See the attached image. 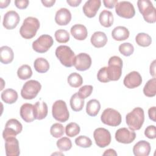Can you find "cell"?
Segmentation results:
<instances>
[{
  "mask_svg": "<svg viewBox=\"0 0 156 156\" xmlns=\"http://www.w3.org/2000/svg\"><path fill=\"white\" fill-rule=\"evenodd\" d=\"M144 121V110L141 107H135L126 116V122L129 128L132 130H138L141 129Z\"/></svg>",
  "mask_w": 156,
  "mask_h": 156,
  "instance_id": "1",
  "label": "cell"
},
{
  "mask_svg": "<svg viewBox=\"0 0 156 156\" xmlns=\"http://www.w3.org/2000/svg\"><path fill=\"white\" fill-rule=\"evenodd\" d=\"M39 27V20L35 17L28 16L24 20L20 29V34L23 38L30 39L35 36Z\"/></svg>",
  "mask_w": 156,
  "mask_h": 156,
  "instance_id": "2",
  "label": "cell"
},
{
  "mask_svg": "<svg viewBox=\"0 0 156 156\" xmlns=\"http://www.w3.org/2000/svg\"><path fill=\"white\" fill-rule=\"evenodd\" d=\"M55 54L63 66L70 68L74 65L75 54L68 46L60 45L58 46L55 49Z\"/></svg>",
  "mask_w": 156,
  "mask_h": 156,
  "instance_id": "3",
  "label": "cell"
},
{
  "mask_svg": "<svg viewBox=\"0 0 156 156\" xmlns=\"http://www.w3.org/2000/svg\"><path fill=\"white\" fill-rule=\"evenodd\" d=\"M137 6L144 20L149 23L156 21V10L152 2L149 0H139Z\"/></svg>",
  "mask_w": 156,
  "mask_h": 156,
  "instance_id": "4",
  "label": "cell"
},
{
  "mask_svg": "<svg viewBox=\"0 0 156 156\" xmlns=\"http://www.w3.org/2000/svg\"><path fill=\"white\" fill-rule=\"evenodd\" d=\"M107 72L110 81H116L122 74V60L118 56H112L108 61Z\"/></svg>",
  "mask_w": 156,
  "mask_h": 156,
  "instance_id": "5",
  "label": "cell"
},
{
  "mask_svg": "<svg viewBox=\"0 0 156 156\" xmlns=\"http://www.w3.org/2000/svg\"><path fill=\"white\" fill-rule=\"evenodd\" d=\"M52 115L53 118L58 122H65L68 121L69 113L66 102L63 100L55 101L52 107Z\"/></svg>",
  "mask_w": 156,
  "mask_h": 156,
  "instance_id": "6",
  "label": "cell"
},
{
  "mask_svg": "<svg viewBox=\"0 0 156 156\" xmlns=\"http://www.w3.org/2000/svg\"><path fill=\"white\" fill-rule=\"evenodd\" d=\"M41 88V85L38 81L29 80L23 85L21 90V96L27 100L34 99L40 92Z\"/></svg>",
  "mask_w": 156,
  "mask_h": 156,
  "instance_id": "7",
  "label": "cell"
},
{
  "mask_svg": "<svg viewBox=\"0 0 156 156\" xmlns=\"http://www.w3.org/2000/svg\"><path fill=\"white\" fill-rule=\"evenodd\" d=\"M101 120L104 124L116 127L121 124L122 117L118 111L112 108H107L102 113Z\"/></svg>",
  "mask_w": 156,
  "mask_h": 156,
  "instance_id": "8",
  "label": "cell"
},
{
  "mask_svg": "<svg viewBox=\"0 0 156 156\" xmlns=\"http://www.w3.org/2000/svg\"><path fill=\"white\" fill-rule=\"evenodd\" d=\"M22 130L23 126L19 121L14 118L10 119L7 121L2 132L3 138L5 140L10 137H15L21 132Z\"/></svg>",
  "mask_w": 156,
  "mask_h": 156,
  "instance_id": "9",
  "label": "cell"
},
{
  "mask_svg": "<svg viewBox=\"0 0 156 156\" xmlns=\"http://www.w3.org/2000/svg\"><path fill=\"white\" fill-rule=\"evenodd\" d=\"M53 43L54 40L51 35L43 34L32 43V48L37 52L44 53L49 49Z\"/></svg>",
  "mask_w": 156,
  "mask_h": 156,
  "instance_id": "10",
  "label": "cell"
},
{
  "mask_svg": "<svg viewBox=\"0 0 156 156\" xmlns=\"http://www.w3.org/2000/svg\"><path fill=\"white\" fill-rule=\"evenodd\" d=\"M115 12L119 16L126 19L132 18L135 15L133 4L129 1H126L118 2L115 5Z\"/></svg>",
  "mask_w": 156,
  "mask_h": 156,
  "instance_id": "11",
  "label": "cell"
},
{
  "mask_svg": "<svg viewBox=\"0 0 156 156\" xmlns=\"http://www.w3.org/2000/svg\"><path fill=\"white\" fill-rule=\"evenodd\" d=\"M93 137L96 145L101 148L109 145L112 140L110 132L103 127L96 129L93 132Z\"/></svg>",
  "mask_w": 156,
  "mask_h": 156,
  "instance_id": "12",
  "label": "cell"
},
{
  "mask_svg": "<svg viewBox=\"0 0 156 156\" xmlns=\"http://www.w3.org/2000/svg\"><path fill=\"white\" fill-rule=\"evenodd\" d=\"M115 137L118 143L130 144L135 140L136 133L133 130H130L126 127H122L116 131Z\"/></svg>",
  "mask_w": 156,
  "mask_h": 156,
  "instance_id": "13",
  "label": "cell"
},
{
  "mask_svg": "<svg viewBox=\"0 0 156 156\" xmlns=\"http://www.w3.org/2000/svg\"><path fill=\"white\" fill-rule=\"evenodd\" d=\"M91 63V57L87 53L82 52L75 56L74 66L77 70L84 71L90 68Z\"/></svg>",
  "mask_w": 156,
  "mask_h": 156,
  "instance_id": "14",
  "label": "cell"
},
{
  "mask_svg": "<svg viewBox=\"0 0 156 156\" xmlns=\"http://www.w3.org/2000/svg\"><path fill=\"white\" fill-rule=\"evenodd\" d=\"M20 21L18 13L14 10H9L6 12L3 17V26L8 30L15 29Z\"/></svg>",
  "mask_w": 156,
  "mask_h": 156,
  "instance_id": "15",
  "label": "cell"
},
{
  "mask_svg": "<svg viewBox=\"0 0 156 156\" xmlns=\"http://www.w3.org/2000/svg\"><path fill=\"white\" fill-rule=\"evenodd\" d=\"M123 83L125 87L127 88L132 89L136 88L142 83L141 76L138 72L133 71L125 76Z\"/></svg>",
  "mask_w": 156,
  "mask_h": 156,
  "instance_id": "16",
  "label": "cell"
},
{
  "mask_svg": "<svg viewBox=\"0 0 156 156\" xmlns=\"http://www.w3.org/2000/svg\"><path fill=\"white\" fill-rule=\"evenodd\" d=\"M5 155L7 156H18L20 154L19 141L15 137H10L5 142Z\"/></svg>",
  "mask_w": 156,
  "mask_h": 156,
  "instance_id": "17",
  "label": "cell"
},
{
  "mask_svg": "<svg viewBox=\"0 0 156 156\" xmlns=\"http://www.w3.org/2000/svg\"><path fill=\"white\" fill-rule=\"evenodd\" d=\"M101 5L100 0H88L86 1L82 7L83 12L88 18H93L96 16Z\"/></svg>",
  "mask_w": 156,
  "mask_h": 156,
  "instance_id": "18",
  "label": "cell"
},
{
  "mask_svg": "<svg viewBox=\"0 0 156 156\" xmlns=\"http://www.w3.org/2000/svg\"><path fill=\"white\" fill-rule=\"evenodd\" d=\"M20 114L21 118L26 122H31L35 119L34 105L32 104H23L20 107Z\"/></svg>",
  "mask_w": 156,
  "mask_h": 156,
  "instance_id": "19",
  "label": "cell"
},
{
  "mask_svg": "<svg viewBox=\"0 0 156 156\" xmlns=\"http://www.w3.org/2000/svg\"><path fill=\"white\" fill-rule=\"evenodd\" d=\"M151 151L150 143L145 140L139 141L133 147V153L135 156H148Z\"/></svg>",
  "mask_w": 156,
  "mask_h": 156,
  "instance_id": "20",
  "label": "cell"
},
{
  "mask_svg": "<svg viewBox=\"0 0 156 156\" xmlns=\"http://www.w3.org/2000/svg\"><path fill=\"white\" fill-rule=\"evenodd\" d=\"M71 20V13L66 8H61L58 9L55 15V21L60 26L67 25Z\"/></svg>",
  "mask_w": 156,
  "mask_h": 156,
  "instance_id": "21",
  "label": "cell"
},
{
  "mask_svg": "<svg viewBox=\"0 0 156 156\" xmlns=\"http://www.w3.org/2000/svg\"><path fill=\"white\" fill-rule=\"evenodd\" d=\"M70 32L73 37L77 40H84L88 35L87 27L81 24H76L73 26Z\"/></svg>",
  "mask_w": 156,
  "mask_h": 156,
  "instance_id": "22",
  "label": "cell"
},
{
  "mask_svg": "<svg viewBox=\"0 0 156 156\" xmlns=\"http://www.w3.org/2000/svg\"><path fill=\"white\" fill-rule=\"evenodd\" d=\"M106 34L101 31H96L93 33L90 38V41L95 48H100L104 47L107 43Z\"/></svg>",
  "mask_w": 156,
  "mask_h": 156,
  "instance_id": "23",
  "label": "cell"
},
{
  "mask_svg": "<svg viewBox=\"0 0 156 156\" xmlns=\"http://www.w3.org/2000/svg\"><path fill=\"white\" fill-rule=\"evenodd\" d=\"M34 109L35 119L41 120L46 117L48 109L46 102L43 101H37L34 105Z\"/></svg>",
  "mask_w": 156,
  "mask_h": 156,
  "instance_id": "24",
  "label": "cell"
},
{
  "mask_svg": "<svg viewBox=\"0 0 156 156\" xmlns=\"http://www.w3.org/2000/svg\"><path fill=\"white\" fill-rule=\"evenodd\" d=\"M129 30L124 26H119L115 27L112 31V38L116 41L125 40L129 38Z\"/></svg>",
  "mask_w": 156,
  "mask_h": 156,
  "instance_id": "25",
  "label": "cell"
},
{
  "mask_svg": "<svg viewBox=\"0 0 156 156\" xmlns=\"http://www.w3.org/2000/svg\"><path fill=\"white\" fill-rule=\"evenodd\" d=\"M14 58V53L12 49L7 46H2L0 48V61L3 64L11 63Z\"/></svg>",
  "mask_w": 156,
  "mask_h": 156,
  "instance_id": "26",
  "label": "cell"
},
{
  "mask_svg": "<svg viewBox=\"0 0 156 156\" xmlns=\"http://www.w3.org/2000/svg\"><path fill=\"white\" fill-rule=\"evenodd\" d=\"M2 100L6 104H12L18 99V93L12 88H7L4 90L1 94Z\"/></svg>",
  "mask_w": 156,
  "mask_h": 156,
  "instance_id": "27",
  "label": "cell"
},
{
  "mask_svg": "<svg viewBox=\"0 0 156 156\" xmlns=\"http://www.w3.org/2000/svg\"><path fill=\"white\" fill-rule=\"evenodd\" d=\"M99 21L100 24L105 27H110L113 23V13L107 10H102L99 14Z\"/></svg>",
  "mask_w": 156,
  "mask_h": 156,
  "instance_id": "28",
  "label": "cell"
},
{
  "mask_svg": "<svg viewBox=\"0 0 156 156\" xmlns=\"http://www.w3.org/2000/svg\"><path fill=\"white\" fill-rule=\"evenodd\" d=\"M101 109V104L97 99L90 100L86 105V112L90 116H96Z\"/></svg>",
  "mask_w": 156,
  "mask_h": 156,
  "instance_id": "29",
  "label": "cell"
},
{
  "mask_svg": "<svg viewBox=\"0 0 156 156\" xmlns=\"http://www.w3.org/2000/svg\"><path fill=\"white\" fill-rule=\"evenodd\" d=\"M71 109L74 112H79L82 110L84 106V99H82L77 94V93L73 94L69 101Z\"/></svg>",
  "mask_w": 156,
  "mask_h": 156,
  "instance_id": "30",
  "label": "cell"
},
{
  "mask_svg": "<svg viewBox=\"0 0 156 156\" xmlns=\"http://www.w3.org/2000/svg\"><path fill=\"white\" fill-rule=\"evenodd\" d=\"M34 66L36 71L39 73H44L49 69V63L48 61L43 57L36 58L34 63Z\"/></svg>",
  "mask_w": 156,
  "mask_h": 156,
  "instance_id": "31",
  "label": "cell"
},
{
  "mask_svg": "<svg viewBox=\"0 0 156 156\" xmlns=\"http://www.w3.org/2000/svg\"><path fill=\"white\" fill-rule=\"evenodd\" d=\"M143 93L147 97H154L156 94V79L153 77L149 79L143 88Z\"/></svg>",
  "mask_w": 156,
  "mask_h": 156,
  "instance_id": "32",
  "label": "cell"
},
{
  "mask_svg": "<svg viewBox=\"0 0 156 156\" xmlns=\"http://www.w3.org/2000/svg\"><path fill=\"white\" fill-rule=\"evenodd\" d=\"M135 41L136 44L142 47H147L152 43L151 37L146 33H138L135 37Z\"/></svg>",
  "mask_w": 156,
  "mask_h": 156,
  "instance_id": "33",
  "label": "cell"
},
{
  "mask_svg": "<svg viewBox=\"0 0 156 156\" xmlns=\"http://www.w3.org/2000/svg\"><path fill=\"white\" fill-rule=\"evenodd\" d=\"M17 76L21 80H27L32 76L31 67L28 65H21L17 70Z\"/></svg>",
  "mask_w": 156,
  "mask_h": 156,
  "instance_id": "34",
  "label": "cell"
},
{
  "mask_svg": "<svg viewBox=\"0 0 156 156\" xmlns=\"http://www.w3.org/2000/svg\"><path fill=\"white\" fill-rule=\"evenodd\" d=\"M67 82L71 87L73 88H78L82 85L83 83V78L79 74L73 73L68 76Z\"/></svg>",
  "mask_w": 156,
  "mask_h": 156,
  "instance_id": "35",
  "label": "cell"
},
{
  "mask_svg": "<svg viewBox=\"0 0 156 156\" xmlns=\"http://www.w3.org/2000/svg\"><path fill=\"white\" fill-rule=\"evenodd\" d=\"M80 130L79 126L76 122H70L65 127L66 135L69 137H74L77 135Z\"/></svg>",
  "mask_w": 156,
  "mask_h": 156,
  "instance_id": "36",
  "label": "cell"
},
{
  "mask_svg": "<svg viewBox=\"0 0 156 156\" xmlns=\"http://www.w3.org/2000/svg\"><path fill=\"white\" fill-rule=\"evenodd\" d=\"M57 147L61 151H67L72 147V143L68 137H62L58 140L56 143Z\"/></svg>",
  "mask_w": 156,
  "mask_h": 156,
  "instance_id": "37",
  "label": "cell"
},
{
  "mask_svg": "<svg viewBox=\"0 0 156 156\" xmlns=\"http://www.w3.org/2000/svg\"><path fill=\"white\" fill-rule=\"evenodd\" d=\"M55 38L60 43H66L69 40V34L65 29H58L55 32Z\"/></svg>",
  "mask_w": 156,
  "mask_h": 156,
  "instance_id": "38",
  "label": "cell"
},
{
  "mask_svg": "<svg viewBox=\"0 0 156 156\" xmlns=\"http://www.w3.org/2000/svg\"><path fill=\"white\" fill-rule=\"evenodd\" d=\"M65 130L63 126L58 122L53 124L50 129L51 135L54 138H60L64 134Z\"/></svg>",
  "mask_w": 156,
  "mask_h": 156,
  "instance_id": "39",
  "label": "cell"
},
{
  "mask_svg": "<svg viewBox=\"0 0 156 156\" xmlns=\"http://www.w3.org/2000/svg\"><path fill=\"white\" fill-rule=\"evenodd\" d=\"M119 51L126 57L131 55L134 51L133 46L130 43H123L119 46Z\"/></svg>",
  "mask_w": 156,
  "mask_h": 156,
  "instance_id": "40",
  "label": "cell"
},
{
  "mask_svg": "<svg viewBox=\"0 0 156 156\" xmlns=\"http://www.w3.org/2000/svg\"><path fill=\"white\" fill-rule=\"evenodd\" d=\"M75 143L77 146L83 148L90 147L92 145L91 140L85 135H80L77 136L75 139Z\"/></svg>",
  "mask_w": 156,
  "mask_h": 156,
  "instance_id": "41",
  "label": "cell"
},
{
  "mask_svg": "<svg viewBox=\"0 0 156 156\" xmlns=\"http://www.w3.org/2000/svg\"><path fill=\"white\" fill-rule=\"evenodd\" d=\"M93 90V87L92 85H85L79 88L77 94L82 99H84L91 94Z\"/></svg>",
  "mask_w": 156,
  "mask_h": 156,
  "instance_id": "42",
  "label": "cell"
},
{
  "mask_svg": "<svg viewBox=\"0 0 156 156\" xmlns=\"http://www.w3.org/2000/svg\"><path fill=\"white\" fill-rule=\"evenodd\" d=\"M97 78L99 82L102 83H107L110 82L107 66L102 67L98 71L97 74Z\"/></svg>",
  "mask_w": 156,
  "mask_h": 156,
  "instance_id": "43",
  "label": "cell"
},
{
  "mask_svg": "<svg viewBox=\"0 0 156 156\" xmlns=\"http://www.w3.org/2000/svg\"><path fill=\"white\" fill-rule=\"evenodd\" d=\"M144 135L149 139H155L156 138V129L154 125L147 126L144 130Z\"/></svg>",
  "mask_w": 156,
  "mask_h": 156,
  "instance_id": "44",
  "label": "cell"
},
{
  "mask_svg": "<svg viewBox=\"0 0 156 156\" xmlns=\"http://www.w3.org/2000/svg\"><path fill=\"white\" fill-rule=\"evenodd\" d=\"M15 6L20 9H26L29 4L28 0H16L14 2Z\"/></svg>",
  "mask_w": 156,
  "mask_h": 156,
  "instance_id": "45",
  "label": "cell"
},
{
  "mask_svg": "<svg viewBox=\"0 0 156 156\" xmlns=\"http://www.w3.org/2000/svg\"><path fill=\"white\" fill-rule=\"evenodd\" d=\"M118 2V0H104L103 3L105 7L108 9H113Z\"/></svg>",
  "mask_w": 156,
  "mask_h": 156,
  "instance_id": "46",
  "label": "cell"
},
{
  "mask_svg": "<svg viewBox=\"0 0 156 156\" xmlns=\"http://www.w3.org/2000/svg\"><path fill=\"white\" fill-rule=\"evenodd\" d=\"M155 113H156V108L155 106L150 107L148 110V115H149V118L150 119H151L152 121H153L154 122L156 121L155 119Z\"/></svg>",
  "mask_w": 156,
  "mask_h": 156,
  "instance_id": "47",
  "label": "cell"
},
{
  "mask_svg": "<svg viewBox=\"0 0 156 156\" xmlns=\"http://www.w3.org/2000/svg\"><path fill=\"white\" fill-rule=\"evenodd\" d=\"M41 2L44 6L46 7H51L55 4V0H41Z\"/></svg>",
  "mask_w": 156,
  "mask_h": 156,
  "instance_id": "48",
  "label": "cell"
},
{
  "mask_svg": "<svg viewBox=\"0 0 156 156\" xmlns=\"http://www.w3.org/2000/svg\"><path fill=\"white\" fill-rule=\"evenodd\" d=\"M66 2L71 7H77L82 2L81 0H67Z\"/></svg>",
  "mask_w": 156,
  "mask_h": 156,
  "instance_id": "49",
  "label": "cell"
},
{
  "mask_svg": "<svg viewBox=\"0 0 156 156\" xmlns=\"http://www.w3.org/2000/svg\"><path fill=\"white\" fill-rule=\"evenodd\" d=\"M150 74L154 77H155V60L150 65Z\"/></svg>",
  "mask_w": 156,
  "mask_h": 156,
  "instance_id": "50",
  "label": "cell"
},
{
  "mask_svg": "<svg viewBox=\"0 0 156 156\" xmlns=\"http://www.w3.org/2000/svg\"><path fill=\"white\" fill-rule=\"evenodd\" d=\"M102 155H115V156H116L118 154L114 149H108L105 150Z\"/></svg>",
  "mask_w": 156,
  "mask_h": 156,
  "instance_id": "51",
  "label": "cell"
},
{
  "mask_svg": "<svg viewBox=\"0 0 156 156\" xmlns=\"http://www.w3.org/2000/svg\"><path fill=\"white\" fill-rule=\"evenodd\" d=\"M10 3V0H5V1H0V8L4 9L7 7L9 4Z\"/></svg>",
  "mask_w": 156,
  "mask_h": 156,
  "instance_id": "52",
  "label": "cell"
}]
</instances>
